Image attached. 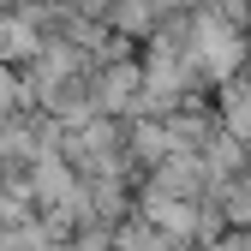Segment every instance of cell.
<instances>
[{
	"label": "cell",
	"mask_w": 251,
	"mask_h": 251,
	"mask_svg": "<svg viewBox=\"0 0 251 251\" xmlns=\"http://www.w3.org/2000/svg\"><path fill=\"white\" fill-rule=\"evenodd\" d=\"M239 60H245V42H239V30L233 24H222V18H203V30H198V48H192V66H203L209 78H233L239 72Z\"/></svg>",
	"instance_id": "6da1fadb"
},
{
	"label": "cell",
	"mask_w": 251,
	"mask_h": 251,
	"mask_svg": "<svg viewBox=\"0 0 251 251\" xmlns=\"http://www.w3.org/2000/svg\"><path fill=\"white\" fill-rule=\"evenodd\" d=\"M198 179H203V162H198V155L168 150V155H162V168H155V185H150V192H162V198H185V203H192Z\"/></svg>",
	"instance_id": "7a4b0ae2"
},
{
	"label": "cell",
	"mask_w": 251,
	"mask_h": 251,
	"mask_svg": "<svg viewBox=\"0 0 251 251\" xmlns=\"http://www.w3.org/2000/svg\"><path fill=\"white\" fill-rule=\"evenodd\" d=\"M144 215H150V227L168 233V239H185V233L198 227V203H185V198H162V192L144 198Z\"/></svg>",
	"instance_id": "3957f363"
},
{
	"label": "cell",
	"mask_w": 251,
	"mask_h": 251,
	"mask_svg": "<svg viewBox=\"0 0 251 251\" xmlns=\"http://www.w3.org/2000/svg\"><path fill=\"white\" fill-rule=\"evenodd\" d=\"M138 90H144V72L132 66V60H126V66H108V72H102V84H96V102H102L108 114H120L126 102L138 96Z\"/></svg>",
	"instance_id": "277c9868"
},
{
	"label": "cell",
	"mask_w": 251,
	"mask_h": 251,
	"mask_svg": "<svg viewBox=\"0 0 251 251\" xmlns=\"http://www.w3.org/2000/svg\"><path fill=\"white\" fill-rule=\"evenodd\" d=\"M198 162H203V174H239V168H245V144L227 138V132H215V138L203 144Z\"/></svg>",
	"instance_id": "5b68a950"
},
{
	"label": "cell",
	"mask_w": 251,
	"mask_h": 251,
	"mask_svg": "<svg viewBox=\"0 0 251 251\" xmlns=\"http://www.w3.org/2000/svg\"><path fill=\"white\" fill-rule=\"evenodd\" d=\"M42 42H36V30H30L24 18H0V60H30Z\"/></svg>",
	"instance_id": "8992f818"
},
{
	"label": "cell",
	"mask_w": 251,
	"mask_h": 251,
	"mask_svg": "<svg viewBox=\"0 0 251 251\" xmlns=\"http://www.w3.org/2000/svg\"><path fill=\"white\" fill-rule=\"evenodd\" d=\"M222 114H227V138H251V90H233V84H222Z\"/></svg>",
	"instance_id": "52a82bcc"
},
{
	"label": "cell",
	"mask_w": 251,
	"mask_h": 251,
	"mask_svg": "<svg viewBox=\"0 0 251 251\" xmlns=\"http://www.w3.org/2000/svg\"><path fill=\"white\" fill-rule=\"evenodd\" d=\"M132 144H138L144 155H168V150H174V144H168V126H155V120H144V126H138Z\"/></svg>",
	"instance_id": "ba28073f"
},
{
	"label": "cell",
	"mask_w": 251,
	"mask_h": 251,
	"mask_svg": "<svg viewBox=\"0 0 251 251\" xmlns=\"http://www.w3.org/2000/svg\"><path fill=\"white\" fill-rule=\"evenodd\" d=\"M132 24V30H144L150 24V0H120V30Z\"/></svg>",
	"instance_id": "9c48e42d"
},
{
	"label": "cell",
	"mask_w": 251,
	"mask_h": 251,
	"mask_svg": "<svg viewBox=\"0 0 251 251\" xmlns=\"http://www.w3.org/2000/svg\"><path fill=\"white\" fill-rule=\"evenodd\" d=\"M72 251H108V245H102V239H96V233H84V239H78V245H72Z\"/></svg>",
	"instance_id": "30bf717a"
},
{
	"label": "cell",
	"mask_w": 251,
	"mask_h": 251,
	"mask_svg": "<svg viewBox=\"0 0 251 251\" xmlns=\"http://www.w3.org/2000/svg\"><path fill=\"white\" fill-rule=\"evenodd\" d=\"M209 251H239V239H222V245H209Z\"/></svg>",
	"instance_id": "8fae6325"
},
{
	"label": "cell",
	"mask_w": 251,
	"mask_h": 251,
	"mask_svg": "<svg viewBox=\"0 0 251 251\" xmlns=\"http://www.w3.org/2000/svg\"><path fill=\"white\" fill-rule=\"evenodd\" d=\"M239 251H251V233H245V239H239Z\"/></svg>",
	"instance_id": "7c38bea8"
}]
</instances>
